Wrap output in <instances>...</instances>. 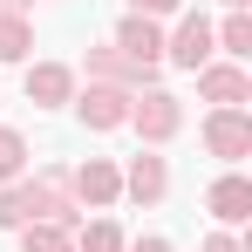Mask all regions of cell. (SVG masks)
<instances>
[{
  "instance_id": "2",
  "label": "cell",
  "mask_w": 252,
  "mask_h": 252,
  "mask_svg": "<svg viewBox=\"0 0 252 252\" xmlns=\"http://www.w3.org/2000/svg\"><path fill=\"white\" fill-rule=\"evenodd\" d=\"M205 150L225 157V164L252 157V116H246V109H211V116H205Z\"/></svg>"
},
{
  "instance_id": "6",
  "label": "cell",
  "mask_w": 252,
  "mask_h": 252,
  "mask_svg": "<svg viewBox=\"0 0 252 252\" xmlns=\"http://www.w3.org/2000/svg\"><path fill=\"white\" fill-rule=\"evenodd\" d=\"M198 95L218 102V109H239V102L252 95V82H246V68H218V62H205V68H198Z\"/></svg>"
},
{
  "instance_id": "9",
  "label": "cell",
  "mask_w": 252,
  "mask_h": 252,
  "mask_svg": "<svg viewBox=\"0 0 252 252\" xmlns=\"http://www.w3.org/2000/svg\"><path fill=\"white\" fill-rule=\"evenodd\" d=\"M89 75H95V82H109V89H136V95H143V82H150L136 62L116 55V48H89Z\"/></svg>"
},
{
  "instance_id": "7",
  "label": "cell",
  "mask_w": 252,
  "mask_h": 252,
  "mask_svg": "<svg viewBox=\"0 0 252 252\" xmlns=\"http://www.w3.org/2000/svg\"><path fill=\"white\" fill-rule=\"evenodd\" d=\"M82 123H89V129H123V123H129V89L95 82V89L82 95Z\"/></svg>"
},
{
  "instance_id": "10",
  "label": "cell",
  "mask_w": 252,
  "mask_h": 252,
  "mask_svg": "<svg viewBox=\"0 0 252 252\" xmlns=\"http://www.w3.org/2000/svg\"><path fill=\"white\" fill-rule=\"evenodd\" d=\"M123 191H129V198H136V205H157V198H164V191H170V170H164V157H150V150H143V157L129 164V177H123Z\"/></svg>"
},
{
  "instance_id": "15",
  "label": "cell",
  "mask_w": 252,
  "mask_h": 252,
  "mask_svg": "<svg viewBox=\"0 0 252 252\" xmlns=\"http://www.w3.org/2000/svg\"><path fill=\"white\" fill-rule=\"evenodd\" d=\"M21 252H75V246H68V232H55V225H28V232H21Z\"/></svg>"
},
{
  "instance_id": "16",
  "label": "cell",
  "mask_w": 252,
  "mask_h": 252,
  "mask_svg": "<svg viewBox=\"0 0 252 252\" xmlns=\"http://www.w3.org/2000/svg\"><path fill=\"white\" fill-rule=\"evenodd\" d=\"M21 164H28V143L14 129H0V177H21Z\"/></svg>"
},
{
  "instance_id": "21",
  "label": "cell",
  "mask_w": 252,
  "mask_h": 252,
  "mask_svg": "<svg viewBox=\"0 0 252 252\" xmlns=\"http://www.w3.org/2000/svg\"><path fill=\"white\" fill-rule=\"evenodd\" d=\"M225 7H232V14H246V0H225Z\"/></svg>"
},
{
  "instance_id": "8",
  "label": "cell",
  "mask_w": 252,
  "mask_h": 252,
  "mask_svg": "<svg viewBox=\"0 0 252 252\" xmlns=\"http://www.w3.org/2000/svg\"><path fill=\"white\" fill-rule=\"evenodd\" d=\"M205 205H211L218 225H246V218H252V184H246V177H218V184L205 191Z\"/></svg>"
},
{
  "instance_id": "19",
  "label": "cell",
  "mask_w": 252,
  "mask_h": 252,
  "mask_svg": "<svg viewBox=\"0 0 252 252\" xmlns=\"http://www.w3.org/2000/svg\"><path fill=\"white\" fill-rule=\"evenodd\" d=\"M205 252H239V239H225V232H211V239H205Z\"/></svg>"
},
{
  "instance_id": "18",
  "label": "cell",
  "mask_w": 252,
  "mask_h": 252,
  "mask_svg": "<svg viewBox=\"0 0 252 252\" xmlns=\"http://www.w3.org/2000/svg\"><path fill=\"white\" fill-rule=\"evenodd\" d=\"M28 7L34 0H0V21H28Z\"/></svg>"
},
{
  "instance_id": "3",
  "label": "cell",
  "mask_w": 252,
  "mask_h": 252,
  "mask_svg": "<svg viewBox=\"0 0 252 252\" xmlns=\"http://www.w3.org/2000/svg\"><path fill=\"white\" fill-rule=\"evenodd\" d=\"M116 55H123V62H136L143 75H157V62H164V34H157V21L129 14L123 28H116Z\"/></svg>"
},
{
  "instance_id": "13",
  "label": "cell",
  "mask_w": 252,
  "mask_h": 252,
  "mask_svg": "<svg viewBox=\"0 0 252 252\" xmlns=\"http://www.w3.org/2000/svg\"><path fill=\"white\" fill-rule=\"evenodd\" d=\"M28 48H34V28L28 21H0V62H21Z\"/></svg>"
},
{
  "instance_id": "4",
  "label": "cell",
  "mask_w": 252,
  "mask_h": 252,
  "mask_svg": "<svg viewBox=\"0 0 252 252\" xmlns=\"http://www.w3.org/2000/svg\"><path fill=\"white\" fill-rule=\"evenodd\" d=\"M164 55L177 62V68H191V75H198V68L211 62V21H205V14H184V21H177V34L164 41Z\"/></svg>"
},
{
  "instance_id": "1",
  "label": "cell",
  "mask_w": 252,
  "mask_h": 252,
  "mask_svg": "<svg viewBox=\"0 0 252 252\" xmlns=\"http://www.w3.org/2000/svg\"><path fill=\"white\" fill-rule=\"evenodd\" d=\"M129 129H136L143 143H170V136L184 129V109H177V95H164V89H150V95H129Z\"/></svg>"
},
{
  "instance_id": "17",
  "label": "cell",
  "mask_w": 252,
  "mask_h": 252,
  "mask_svg": "<svg viewBox=\"0 0 252 252\" xmlns=\"http://www.w3.org/2000/svg\"><path fill=\"white\" fill-rule=\"evenodd\" d=\"M129 14H143V21H157V14H177V0H129Z\"/></svg>"
},
{
  "instance_id": "14",
  "label": "cell",
  "mask_w": 252,
  "mask_h": 252,
  "mask_svg": "<svg viewBox=\"0 0 252 252\" xmlns=\"http://www.w3.org/2000/svg\"><path fill=\"white\" fill-rule=\"evenodd\" d=\"M75 252H123V232H116L109 218H95V225H89L82 239H75Z\"/></svg>"
},
{
  "instance_id": "12",
  "label": "cell",
  "mask_w": 252,
  "mask_h": 252,
  "mask_svg": "<svg viewBox=\"0 0 252 252\" xmlns=\"http://www.w3.org/2000/svg\"><path fill=\"white\" fill-rule=\"evenodd\" d=\"M211 41H225V55L246 62V55H252V21H246V14H232L225 28H211Z\"/></svg>"
},
{
  "instance_id": "5",
  "label": "cell",
  "mask_w": 252,
  "mask_h": 252,
  "mask_svg": "<svg viewBox=\"0 0 252 252\" xmlns=\"http://www.w3.org/2000/svg\"><path fill=\"white\" fill-rule=\"evenodd\" d=\"M68 184H75V198H82V205H116V198H123V170L102 164V157L75 164V177H68Z\"/></svg>"
},
{
  "instance_id": "20",
  "label": "cell",
  "mask_w": 252,
  "mask_h": 252,
  "mask_svg": "<svg viewBox=\"0 0 252 252\" xmlns=\"http://www.w3.org/2000/svg\"><path fill=\"white\" fill-rule=\"evenodd\" d=\"M129 252H170V246H164V239H136Z\"/></svg>"
},
{
  "instance_id": "11",
  "label": "cell",
  "mask_w": 252,
  "mask_h": 252,
  "mask_svg": "<svg viewBox=\"0 0 252 252\" xmlns=\"http://www.w3.org/2000/svg\"><path fill=\"white\" fill-rule=\"evenodd\" d=\"M68 95H75V75H68L62 62H41V68H28V102L55 109V102H68Z\"/></svg>"
}]
</instances>
